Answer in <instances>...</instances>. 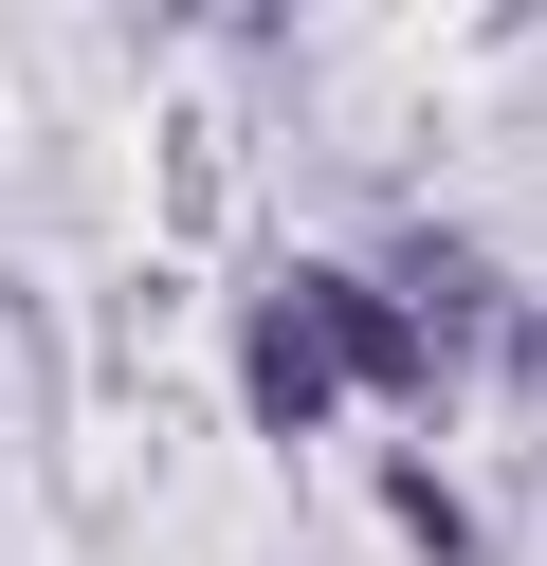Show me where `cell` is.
Returning <instances> with one entry per match:
<instances>
[{
  "instance_id": "1",
  "label": "cell",
  "mask_w": 547,
  "mask_h": 566,
  "mask_svg": "<svg viewBox=\"0 0 547 566\" xmlns=\"http://www.w3.org/2000/svg\"><path fill=\"white\" fill-rule=\"evenodd\" d=\"M292 311H311V347H328V366H365V384H420V329H401L365 274H311Z\"/></svg>"
},
{
  "instance_id": "2",
  "label": "cell",
  "mask_w": 547,
  "mask_h": 566,
  "mask_svg": "<svg viewBox=\"0 0 547 566\" xmlns=\"http://www.w3.org/2000/svg\"><path fill=\"white\" fill-rule=\"evenodd\" d=\"M255 420H328V347H311V311H274V329H255Z\"/></svg>"
}]
</instances>
